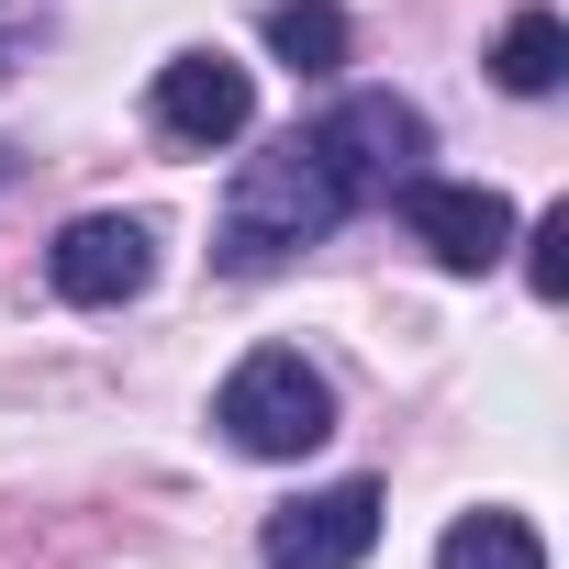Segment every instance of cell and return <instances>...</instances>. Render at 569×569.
<instances>
[{
    "label": "cell",
    "instance_id": "1",
    "mask_svg": "<svg viewBox=\"0 0 569 569\" xmlns=\"http://www.w3.org/2000/svg\"><path fill=\"white\" fill-rule=\"evenodd\" d=\"M347 212H358V201H347V179L325 168V146H313V134H279L268 157H246V168H234L223 223H212V268L268 279V268H291L302 246H325Z\"/></svg>",
    "mask_w": 569,
    "mask_h": 569
},
{
    "label": "cell",
    "instance_id": "2",
    "mask_svg": "<svg viewBox=\"0 0 569 569\" xmlns=\"http://www.w3.org/2000/svg\"><path fill=\"white\" fill-rule=\"evenodd\" d=\"M212 425H223L246 458H313V447L336 436V380H325L302 347H257V358L223 380Z\"/></svg>",
    "mask_w": 569,
    "mask_h": 569
},
{
    "label": "cell",
    "instance_id": "3",
    "mask_svg": "<svg viewBox=\"0 0 569 569\" xmlns=\"http://www.w3.org/2000/svg\"><path fill=\"white\" fill-rule=\"evenodd\" d=\"M313 146H325V168L347 179V201H391L402 179H425V112L413 101H391V90H358V101H336L325 123H302Z\"/></svg>",
    "mask_w": 569,
    "mask_h": 569
},
{
    "label": "cell",
    "instance_id": "4",
    "mask_svg": "<svg viewBox=\"0 0 569 569\" xmlns=\"http://www.w3.org/2000/svg\"><path fill=\"white\" fill-rule=\"evenodd\" d=\"M46 279H57V302L112 313V302H134L146 279H157V234H146L134 212H79V223L46 246Z\"/></svg>",
    "mask_w": 569,
    "mask_h": 569
},
{
    "label": "cell",
    "instance_id": "5",
    "mask_svg": "<svg viewBox=\"0 0 569 569\" xmlns=\"http://www.w3.org/2000/svg\"><path fill=\"white\" fill-rule=\"evenodd\" d=\"M380 547V480H336L313 502H279L257 536V569H358Z\"/></svg>",
    "mask_w": 569,
    "mask_h": 569
},
{
    "label": "cell",
    "instance_id": "6",
    "mask_svg": "<svg viewBox=\"0 0 569 569\" xmlns=\"http://www.w3.org/2000/svg\"><path fill=\"white\" fill-rule=\"evenodd\" d=\"M402 223H413V246H425L436 268H458V279H480V268H502V257H513V201H502V190L402 179Z\"/></svg>",
    "mask_w": 569,
    "mask_h": 569
},
{
    "label": "cell",
    "instance_id": "7",
    "mask_svg": "<svg viewBox=\"0 0 569 569\" xmlns=\"http://www.w3.org/2000/svg\"><path fill=\"white\" fill-rule=\"evenodd\" d=\"M257 123V79L223 57V46H190L157 68V134L168 146H234Z\"/></svg>",
    "mask_w": 569,
    "mask_h": 569
},
{
    "label": "cell",
    "instance_id": "8",
    "mask_svg": "<svg viewBox=\"0 0 569 569\" xmlns=\"http://www.w3.org/2000/svg\"><path fill=\"white\" fill-rule=\"evenodd\" d=\"M491 79H502L513 101H547V90L569 79V23H558V12H513L502 46H491Z\"/></svg>",
    "mask_w": 569,
    "mask_h": 569
},
{
    "label": "cell",
    "instance_id": "9",
    "mask_svg": "<svg viewBox=\"0 0 569 569\" xmlns=\"http://www.w3.org/2000/svg\"><path fill=\"white\" fill-rule=\"evenodd\" d=\"M268 57L302 68V79H336L347 68V12H336V0H279V12H268Z\"/></svg>",
    "mask_w": 569,
    "mask_h": 569
},
{
    "label": "cell",
    "instance_id": "10",
    "mask_svg": "<svg viewBox=\"0 0 569 569\" xmlns=\"http://www.w3.org/2000/svg\"><path fill=\"white\" fill-rule=\"evenodd\" d=\"M436 569H547V547H536L525 513H458L436 536Z\"/></svg>",
    "mask_w": 569,
    "mask_h": 569
},
{
    "label": "cell",
    "instance_id": "11",
    "mask_svg": "<svg viewBox=\"0 0 569 569\" xmlns=\"http://www.w3.org/2000/svg\"><path fill=\"white\" fill-rule=\"evenodd\" d=\"M525 279H536V302H558V291H569V201L525 234Z\"/></svg>",
    "mask_w": 569,
    "mask_h": 569
}]
</instances>
